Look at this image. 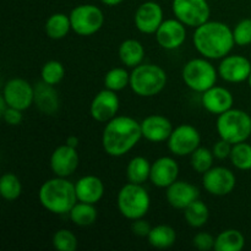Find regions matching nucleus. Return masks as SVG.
<instances>
[{
	"label": "nucleus",
	"instance_id": "nucleus-1",
	"mask_svg": "<svg viewBox=\"0 0 251 251\" xmlns=\"http://www.w3.org/2000/svg\"><path fill=\"white\" fill-rule=\"evenodd\" d=\"M141 139V123L131 117L118 115L105 124L102 146L108 156L122 157L131 151Z\"/></svg>",
	"mask_w": 251,
	"mask_h": 251
},
{
	"label": "nucleus",
	"instance_id": "nucleus-2",
	"mask_svg": "<svg viewBox=\"0 0 251 251\" xmlns=\"http://www.w3.org/2000/svg\"><path fill=\"white\" fill-rule=\"evenodd\" d=\"M195 49L206 59H223L234 47L233 29L221 21H207L196 27L193 36Z\"/></svg>",
	"mask_w": 251,
	"mask_h": 251
},
{
	"label": "nucleus",
	"instance_id": "nucleus-3",
	"mask_svg": "<svg viewBox=\"0 0 251 251\" xmlns=\"http://www.w3.org/2000/svg\"><path fill=\"white\" fill-rule=\"evenodd\" d=\"M41 205L54 215H66L77 202L75 184L63 176L44 181L38 193Z\"/></svg>",
	"mask_w": 251,
	"mask_h": 251
},
{
	"label": "nucleus",
	"instance_id": "nucleus-4",
	"mask_svg": "<svg viewBox=\"0 0 251 251\" xmlns=\"http://www.w3.org/2000/svg\"><path fill=\"white\" fill-rule=\"evenodd\" d=\"M167 74L154 64H140L130 74V87L140 97H153L161 93L167 85Z\"/></svg>",
	"mask_w": 251,
	"mask_h": 251
},
{
	"label": "nucleus",
	"instance_id": "nucleus-5",
	"mask_svg": "<svg viewBox=\"0 0 251 251\" xmlns=\"http://www.w3.org/2000/svg\"><path fill=\"white\" fill-rule=\"evenodd\" d=\"M117 205L119 212L130 221L144 218L151 206V199L142 184L127 183L118 193Z\"/></svg>",
	"mask_w": 251,
	"mask_h": 251
},
{
	"label": "nucleus",
	"instance_id": "nucleus-6",
	"mask_svg": "<svg viewBox=\"0 0 251 251\" xmlns=\"http://www.w3.org/2000/svg\"><path fill=\"white\" fill-rule=\"evenodd\" d=\"M216 127L221 139L232 145L244 142L251 135V117L244 110L230 108L218 115Z\"/></svg>",
	"mask_w": 251,
	"mask_h": 251
},
{
	"label": "nucleus",
	"instance_id": "nucleus-7",
	"mask_svg": "<svg viewBox=\"0 0 251 251\" xmlns=\"http://www.w3.org/2000/svg\"><path fill=\"white\" fill-rule=\"evenodd\" d=\"M218 70L206 58H195L184 65L181 77L184 83L195 92L203 93L216 85Z\"/></svg>",
	"mask_w": 251,
	"mask_h": 251
},
{
	"label": "nucleus",
	"instance_id": "nucleus-8",
	"mask_svg": "<svg viewBox=\"0 0 251 251\" xmlns=\"http://www.w3.org/2000/svg\"><path fill=\"white\" fill-rule=\"evenodd\" d=\"M69 16L73 31L82 37L97 33L104 24L103 11L92 4H83L74 7Z\"/></svg>",
	"mask_w": 251,
	"mask_h": 251
},
{
	"label": "nucleus",
	"instance_id": "nucleus-9",
	"mask_svg": "<svg viewBox=\"0 0 251 251\" xmlns=\"http://www.w3.org/2000/svg\"><path fill=\"white\" fill-rule=\"evenodd\" d=\"M172 9L176 19L195 28L207 22L211 15L207 0H173Z\"/></svg>",
	"mask_w": 251,
	"mask_h": 251
},
{
	"label": "nucleus",
	"instance_id": "nucleus-10",
	"mask_svg": "<svg viewBox=\"0 0 251 251\" xmlns=\"http://www.w3.org/2000/svg\"><path fill=\"white\" fill-rule=\"evenodd\" d=\"M200 132L190 124H181L176 126L168 139L169 151L179 157L191 154L200 147Z\"/></svg>",
	"mask_w": 251,
	"mask_h": 251
},
{
	"label": "nucleus",
	"instance_id": "nucleus-11",
	"mask_svg": "<svg viewBox=\"0 0 251 251\" xmlns=\"http://www.w3.org/2000/svg\"><path fill=\"white\" fill-rule=\"evenodd\" d=\"M2 98L9 107L20 110L28 109L34 100V87L24 78L15 77L7 81L2 90Z\"/></svg>",
	"mask_w": 251,
	"mask_h": 251
},
{
	"label": "nucleus",
	"instance_id": "nucleus-12",
	"mask_svg": "<svg viewBox=\"0 0 251 251\" xmlns=\"http://www.w3.org/2000/svg\"><path fill=\"white\" fill-rule=\"evenodd\" d=\"M237 184V178L226 167H212L202 176V185L213 196H226L232 193Z\"/></svg>",
	"mask_w": 251,
	"mask_h": 251
},
{
	"label": "nucleus",
	"instance_id": "nucleus-13",
	"mask_svg": "<svg viewBox=\"0 0 251 251\" xmlns=\"http://www.w3.org/2000/svg\"><path fill=\"white\" fill-rule=\"evenodd\" d=\"M119 104L120 102L117 92L104 88L100 91L92 100L90 113L96 122L108 123L113 118L117 117Z\"/></svg>",
	"mask_w": 251,
	"mask_h": 251
},
{
	"label": "nucleus",
	"instance_id": "nucleus-14",
	"mask_svg": "<svg viewBox=\"0 0 251 251\" xmlns=\"http://www.w3.org/2000/svg\"><path fill=\"white\" fill-rule=\"evenodd\" d=\"M78 163L80 158H78L77 149L70 147L66 144L56 147L49 159L51 172L56 176H63V178L73 176L77 169Z\"/></svg>",
	"mask_w": 251,
	"mask_h": 251
},
{
	"label": "nucleus",
	"instance_id": "nucleus-15",
	"mask_svg": "<svg viewBox=\"0 0 251 251\" xmlns=\"http://www.w3.org/2000/svg\"><path fill=\"white\" fill-rule=\"evenodd\" d=\"M135 26L141 33H156L163 22V10L154 1H146L137 7L134 16Z\"/></svg>",
	"mask_w": 251,
	"mask_h": 251
},
{
	"label": "nucleus",
	"instance_id": "nucleus-16",
	"mask_svg": "<svg viewBox=\"0 0 251 251\" xmlns=\"http://www.w3.org/2000/svg\"><path fill=\"white\" fill-rule=\"evenodd\" d=\"M156 41L159 46L167 50H174L184 44L186 39V28L183 22L178 19H169L162 22L157 29Z\"/></svg>",
	"mask_w": 251,
	"mask_h": 251
},
{
	"label": "nucleus",
	"instance_id": "nucleus-17",
	"mask_svg": "<svg viewBox=\"0 0 251 251\" xmlns=\"http://www.w3.org/2000/svg\"><path fill=\"white\" fill-rule=\"evenodd\" d=\"M250 74L251 63L243 55H227L218 65V75L227 82H243L249 78Z\"/></svg>",
	"mask_w": 251,
	"mask_h": 251
},
{
	"label": "nucleus",
	"instance_id": "nucleus-18",
	"mask_svg": "<svg viewBox=\"0 0 251 251\" xmlns=\"http://www.w3.org/2000/svg\"><path fill=\"white\" fill-rule=\"evenodd\" d=\"M179 166L172 157H159L152 163L150 180L157 188H168L178 180Z\"/></svg>",
	"mask_w": 251,
	"mask_h": 251
},
{
	"label": "nucleus",
	"instance_id": "nucleus-19",
	"mask_svg": "<svg viewBox=\"0 0 251 251\" xmlns=\"http://www.w3.org/2000/svg\"><path fill=\"white\" fill-rule=\"evenodd\" d=\"M200 191L191 183L183 180L174 181L172 185L167 188L166 198L172 207L176 210H185L191 202L198 200Z\"/></svg>",
	"mask_w": 251,
	"mask_h": 251
},
{
	"label": "nucleus",
	"instance_id": "nucleus-20",
	"mask_svg": "<svg viewBox=\"0 0 251 251\" xmlns=\"http://www.w3.org/2000/svg\"><path fill=\"white\" fill-rule=\"evenodd\" d=\"M141 131L142 137L150 142H164L168 141L173 126H172L171 120L166 117L159 114L149 115L141 122Z\"/></svg>",
	"mask_w": 251,
	"mask_h": 251
},
{
	"label": "nucleus",
	"instance_id": "nucleus-21",
	"mask_svg": "<svg viewBox=\"0 0 251 251\" xmlns=\"http://www.w3.org/2000/svg\"><path fill=\"white\" fill-rule=\"evenodd\" d=\"M201 102H202L203 108L207 112L220 115L233 107L234 98H233V95L229 90L215 85L210 90L202 93Z\"/></svg>",
	"mask_w": 251,
	"mask_h": 251
},
{
	"label": "nucleus",
	"instance_id": "nucleus-22",
	"mask_svg": "<svg viewBox=\"0 0 251 251\" xmlns=\"http://www.w3.org/2000/svg\"><path fill=\"white\" fill-rule=\"evenodd\" d=\"M76 196L81 202L96 205L104 195V184L98 176H85L75 183Z\"/></svg>",
	"mask_w": 251,
	"mask_h": 251
},
{
	"label": "nucleus",
	"instance_id": "nucleus-23",
	"mask_svg": "<svg viewBox=\"0 0 251 251\" xmlns=\"http://www.w3.org/2000/svg\"><path fill=\"white\" fill-rule=\"evenodd\" d=\"M37 109L43 114L53 115L58 112L60 100L54 86L46 82H39L34 86V100Z\"/></svg>",
	"mask_w": 251,
	"mask_h": 251
},
{
	"label": "nucleus",
	"instance_id": "nucleus-24",
	"mask_svg": "<svg viewBox=\"0 0 251 251\" xmlns=\"http://www.w3.org/2000/svg\"><path fill=\"white\" fill-rule=\"evenodd\" d=\"M118 55L125 66L134 69L144 60L145 48L141 42L136 39H126L119 46Z\"/></svg>",
	"mask_w": 251,
	"mask_h": 251
},
{
	"label": "nucleus",
	"instance_id": "nucleus-25",
	"mask_svg": "<svg viewBox=\"0 0 251 251\" xmlns=\"http://www.w3.org/2000/svg\"><path fill=\"white\" fill-rule=\"evenodd\" d=\"M147 239H149L150 245L156 249H168L176 244V233L171 226L159 225L152 227Z\"/></svg>",
	"mask_w": 251,
	"mask_h": 251
},
{
	"label": "nucleus",
	"instance_id": "nucleus-26",
	"mask_svg": "<svg viewBox=\"0 0 251 251\" xmlns=\"http://www.w3.org/2000/svg\"><path fill=\"white\" fill-rule=\"evenodd\" d=\"M69 216L74 225L78 226V227H88L97 221L98 212L92 203L77 201L69 212Z\"/></svg>",
	"mask_w": 251,
	"mask_h": 251
},
{
	"label": "nucleus",
	"instance_id": "nucleus-27",
	"mask_svg": "<svg viewBox=\"0 0 251 251\" xmlns=\"http://www.w3.org/2000/svg\"><path fill=\"white\" fill-rule=\"evenodd\" d=\"M71 28L70 16L56 12L48 17L46 22V33L51 39H63L68 36Z\"/></svg>",
	"mask_w": 251,
	"mask_h": 251
},
{
	"label": "nucleus",
	"instance_id": "nucleus-28",
	"mask_svg": "<svg viewBox=\"0 0 251 251\" xmlns=\"http://www.w3.org/2000/svg\"><path fill=\"white\" fill-rule=\"evenodd\" d=\"M151 166L145 157H134L126 167V178L130 183L144 184L151 176Z\"/></svg>",
	"mask_w": 251,
	"mask_h": 251
},
{
	"label": "nucleus",
	"instance_id": "nucleus-29",
	"mask_svg": "<svg viewBox=\"0 0 251 251\" xmlns=\"http://www.w3.org/2000/svg\"><path fill=\"white\" fill-rule=\"evenodd\" d=\"M245 245V238L238 229H227L217 235L216 251H240Z\"/></svg>",
	"mask_w": 251,
	"mask_h": 251
},
{
	"label": "nucleus",
	"instance_id": "nucleus-30",
	"mask_svg": "<svg viewBox=\"0 0 251 251\" xmlns=\"http://www.w3.org/2000/svg\"><path fill=\"white\" fill-rule=\"evenodd\" d=\"M210 217V211L205 202L201 200H195L184 210V218L190 227L201 228L207 223Z\"/></svg>",
	"mask_w": 251,
	"mask_h": 251
},
{
	"label": "nucleus",
	"instance_id": "nucleus-31",
	"mask_svg": "<svg viewBox=\"0 0 251 251\" xmlns=\"http://www.w3.org/2000/svg\"><path fill=\"white\" fill-rule=\"evenodd\" d=\"M22 193V184L14 173H5L0 178V195L7 201H15Z\"/></svg>",
	"mask_w": 251,
	"mask_h": 251
},
{
	"label": "nucleus",
	"instance_id": "nucleus-32",
	"mask_svg": "<svg viewBox=\"0 0 251 251\" xmlns=\"http://www.w3.org/2000/svg\"><path fill=\"white\" fill-rule=\"evenodd\" d=\"M233 166L239 171H250L251 169V145L247 142H239L233 145L229 156Z\"/></svg>",
	"mask_w": 251,
	"mask_h": 251
},
{
	"label": "nucleus",
	"instance_id": "nucleus-33",
	"mask_svg": "<svg viewBox=\"0 0 251 251\" xmlns=\"http://www.w3.org/2000/svg\"><path fill=\"white\" fill-rule=\"evenodd\" d=\"M130 85V74L124 68H113L105 74L104 86L114 92L122 91Z\"/></svg>",
	"mask_w": 251,
	"mask_h": 251
},
{
	"label": "nucleus",
	"instance_id": "nucleus-34",
	"mask_svg": "<svg viewBox=\"0 0 251 251\" xmlns=\"http://www.w3.org/2000/svg\"><path fill=\"white\" fill-rule=\"evenodd\" d=\"M190 156L191 167H193L194 171L201 174L206 173L208 169L212 168L213 159L216 158L213 152L211 151V150L205 149V147H199V149L195 150Z\"/></svg>",
	"mask_w": 251,
	"mask_h": 251
},
{
	"label": "nucleus",
	"instance_id": "nucleus-35",
	"mask_svg": "<svg viewBox=\"0 0 251 251\" xmlns=\"http://www.w3.org/2000/svg\"><path fill=\"white\" fill-rule=\"evenodd\" d=\"M65 76V69H64L63 64L58 60H49L43 65L41 71L42 81L48 85L55 86Z\"/></svg>",
	"mask_w": 251,
	"mask_h": 251
},
{
	"label": "nucleus",
	"instance_id": "nucleus-36",
	"mask_svg": "<svg viewBox=\"0 0 251 251\" xmlns=\"http://www.w3.org/2000/svg\"><path fill=\"white\" fill-rule=\"evenodd\" d=\"M77 238L71 230L59 229L53 235V247L58 251H75L77 249Z\"/></svg>",
	"mask_w": 251,
	"mask_h": 251
},
{
	"label": "nucleus",
	"instance_id": "nucleus-37",
	"mask_svg": "<svg viewBox=\"0 0 251 251\" xmlns=\"http://www.w3.org/2000/svg\"><path fill=\"white\" fill-rule=\"evenodd\" d=\"M233 37L237 46L245 47L251 44V19H244L238 22L233 29Z\"/></svg>",
	"mask_w": 251,
	"mask_h": 251
},
{
	"label": "nucleus",
	"instance_id": "nucleus-38",
	"mask_svg": "<svg viewBox=\"0 0 251 251\" xmlns=\"http://www.w3.org/2000/svg\"><path fill=\"white\" fill-rule=\"evenodd\" d=\"M215 243L216 239L210 234V233L201 232L194 237L193 244L196 249L201 251H208L215 249Z\"/></svg>",
	"mask_w": 251,
	"mask_h": 251
},
{
	"label": "nucleus",
	"instance_id": "nucleus-39",
	"mask_svg": "<svg viewBox=\"0 0 251 251\" xmlns=\"http://www.w3.org/2000/svg\"><path fill=\"white\" fill-rule=\"evenodd\" d=\"M232 147L233 145L230 144V142L221 139L220 141H217L215 145H213L212 152L217 159H226V158H229L230 152H232Z\"/></svg>",
	"mask_w": 251,
	"mask_h": 251
},
{
	"label": "nucleus",
	"instance_id": "nucleus-40",
	"mask_svg": "<svg viewBox=\"0 0 251 251\" xmlns=\"http://www.w3.org/2000/svg\"><path fill=\"white\" fill-rule=\"evenodd\" d=\"M1 117L6 124L12 125V126L19 125L20 123L22 122V119H24L22 110L16 109V108H12V107H7L6 109H5V112L1 114Z\"/></svg>",
	"mask_w": 251,
	"mask_h": 251
},
{
	"label": "nucleus",
	"instance_id": "nucleus-41",
	"mask_svg": "<svg viewBox=\"0 0 251 251\" xmlns=\"http://www.w3.org/2000/svg\"><path fill=\"white\" fill-rule=\"evenodd\" d=\"M151 229L152 227L150 226V223L147 222V221L142 220V218L132 221L131 230L135 235H137V237H149Z\"/></svg>",
	"mask_w": 251,
	"mask_h": 251
},
{
	"label": "nucleus",
	"instance_id": "nucleus-42",
	"mask_svg": "<svg viewBox=\"0 0 251 251\" xmlns=\"http://www.w3.org/2000/svg\"><path fill=\"white\" fill-rule=\"evenodd\" d=\"M78 144H80V140L75 135H71V136H69L66 139V145H69L70 147H74V149H77Z\"/></svg>",
	"mask_w": 251,
	"mask_h": 251
},
{
	"label": "nucleus",
	"instance_id": "nucleus-43",
	"mask_svg": "<svg viewBox=\"0 0 251 251\" xmlns=\"http://www.w3.org/2000/svg\"><path fill=\"white\" fill-rule=\"evenodd\" d=\"M100 1L104 5H108V6H115V5H119L124 0H100Z\"/></svg>",
	"mask_w": 251,
	"mask_h": 251
},
{
	"label": "nucleus",
	"instance_id": "nucleus-44",
	"mask_svg": "<svg viewBox=\"0 0 251 251\" xmlns=\"http://www.w3.org/2000/svg\"><path fill=\"white\" fill-rule=\"evenodd\" d=\"M248 81H249V86H250V88H251V74H250L249 78H248Z\"/></svg>",
	"mask_w": 251,
	"mask_h": 251
}]
</instances>
